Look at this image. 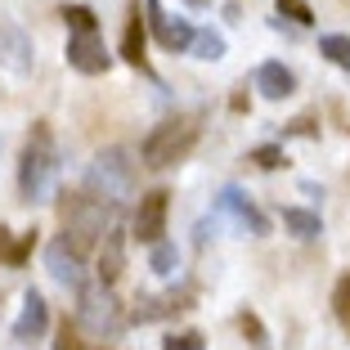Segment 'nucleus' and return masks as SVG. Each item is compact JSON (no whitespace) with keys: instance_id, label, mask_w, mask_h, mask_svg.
Instances as JSON below:
<instances>
[{"instance_id":"1","label":"nucleus","mask_w":350,"mask_h":350,"mask_svg":"<svg viewBox=\"0 0 350 350\" xmlns=\"http://www.w3.org/2000/svg\"><path fill=\"white\" fill-rule=\"evenodd\" d=\"M59 216H63V243L72 247L77 260H85L94 247H99V238L108 234V211H103L99 198L90 193H63L59 202Z\"/></svg>"},{"instance_id":"2","label":"nucleus","mask_w":350,"mask_h":350,"mask_svg":"<svg viewBox=\"0 0 350 350\" xmlns=\"http://www.w3.org/2000/svg\"><path fill=\"white\" fill-rule=\"evenodd\" d=\"M54 175H59L54 131H50V122H36V126H31L27 148H23V162H18V189H23V198H27V202H50Z\"/></svg>"},{"instance_id":"3","label":"nucleus","mask_w":350,"mask_h":350,"mask_svg":"<svg viewBox=\"0 0 350 350\" xmlns=\"http://www.w3.org/2000/svg\"><path fill=\"white\" fill-rule=\"evenodd\" d=\"M193 144H198V117L193 113H175V117H166L162 126H153V131H148L139 157H144V166L162 171V166L185 162V157L193 153Z\"/></svg>"},{"instance_id":"4","label":"nucleus","mask_w":350,"mask_h":350,"mask_svg":"<svg viewBox=\"0 0 350 350\" xmlns=\"http://www.w3.org/2000/svg\"><path fill=\"white\" fill-rule=\"evenodd\" d=\"M131 175H135V162H131L126 148H103L90 162V171H85V185L99 193V202L103 198H108V202H122V198L131 193Z\"/></svg>"},{"instance_id":"5","label":"nucleus","mask_w":350,"mask_h":350,"mask_svg":"<svg viewBox=\"0 0 350 350\" xmlns=\"http://www.w3.org/2000/svg\"><path fill=\"white\" fill-rule=\"evenodd\" d=\"M81 323L90 332H99V337H117V332H122V306H117L113 292L108 288L81 292Z\"/></svg>"},{"instance_id":"6","label":"nucleus","mask_w":350,"mask_h":350,"mask_svg":"<svg viewBox=\"0 0 350 350\" xmlns=\"http://www.w3.org/2000/svg\"><path fill=\"white\" fill-rule=\"evenodd\" d=\"M166 211H171V193H166V189L144 193V198H139V211H135V238L157 247L162 234H166Z\"/></svg>"},{"instance_id":"7","label":"nucleus","mask_w":350,"mask_h":350,"mask_svg":"<svg viewBox=\"0 0 350 350\" xmlns=\"http://www.w3.org/2000/svg\"><path fill=\"white\" fill-rule=\"evenodd\" d=\"M68 63L85 77H99V72H108L113 59H108V45H103L99 31H85V36H68Z\"/></svg>"},{"instance_id":"8","label":"nucleus","mask_w":350,"mask_h":350,"mask_svg":"<svg viewBox=\"0 0 350 350\" xmlns=\"http://www.w3.org/2000/svg\"><path fill=\"white\" fill-rule=\"evenodd\" d=\"M0 63L18 77L31 72V63H36V45H31V36L18 23H0Z\"/></svg>"},{"instance_id":"9","label":"nucleus","mask_w":350,"mask_h":350,"mask_svg":"<svg viewBox=\"0 0 350 350\" xmlns=\"http://www.w3.org/2000/svg\"><path fill=\"white\" fill-rule=\"evenodd\" d=\"M148 23H153V36H157V45H162V50L180 54V50H189V45H193V27H189L185 18H171L157 0H148Z\"/></svg>"},{"instance_id":"10","label":"nucleus","mask_w":350,"mask_h":350,"mask_svg":"<svg viewBox=\"0 0 350 350\" xmlns=\"http://www.w3.org/2000/svg\"><path fill=\"white\" fill-rule=\"evenodd\" d=\"M216 211H220V216H234V220H238V229H252L256 238H260V234H269V220L247 202V193H243V189H225V193L216 198Z\"/></svg>"},{"instance_id":"11","label":"nucleus","mask_w":350,"mask_h":350,"mask_svg":"<svg viewBox=\"0 0 350 350\" xmlns=\"http://www.w3.org/2000/svg\"><path fill=\"white\" fill-rule=\"evenodd\" d=\"M45 328H50V306H45L41 292H27L23 297V314L14 323V341H36Z\"/></svg>"},{"instance_id":"12","label":"nucleus","mask_w":350,"mask_h":350,"mask_svg":"<svg viewBox=\"0 0 350 350\" xmlns=\"http://www.w3.org/2000/svg\"><path fill=\"white\" fill-rule=\"evenodd\" d=\"M122 269H126V234L122 229H108L103 243H99V269H94V274H99L103 288H113Z\"/></svg>"},{"instance_id":"13","label":"nucleus","mask_w":350,"mask_h":350,"mask_svg":"<svg viewBox=\"0 0 350 350\" xmlns=\"http://www.w3.org/2000/svg\"><path fill=\"white\" fill-rule=\"evenodd\" d=\"M45 265H50L54 283H63V288H81V260L72 256V247H68L63 238L45 247Z\"/></svg>"},{"instance_id":"14","label":"nucleus","mask_w":350,"mask_h":350,"mask_svg":"<svg viewBox=\"0 0 350 350\" xmlns=\"http://www.w3.org/2000/svg\"><path fill=\"white\" fill-rule=\"evenodd\" d=\"M256 90L265 94V99H288V94L297 90V77H292L283 63H260L256 68Z\"/></svg>"},{"instance_id":"15","label":"nucleus","mask_w":350,"mask_h":350,"mask_svg":"<svg viewBox=\"0 0 350 350\" xmlns=\"http://www.w3.org/2000/svg\"><path fill=\"white\" fill-rule=\"evenodd\" d=\"M283 225H288L297 238H306V243L323 234V220L314 216V211H306V206H283Z\"/></svg>"},{"instance_id":"16","label":"nucleus","mask_w":350,"mask_h":350,"mask_svg":"<svg viewBox=\"0 0 350 350\" xmlns=\"http://www.w3.org/2000/svg\"><path fill=\"white\" fill-rule=\"evenodd\" d=\"M31 247H36V229H27L18 243H14L10 229H0V260H5V265H23V260L31 256Z\"/></svg>"},{"instance_id":"17","label":"nucleus","mask_w":350,"mask_h":350,"mask_svg":"<svg viewBox=\"0 0 350 350\" xmlns=\"http://www.w3.org/2000/svg\"><path fill=\"white\" fill-rule=\"evenodd\" d=\"M122 54L126 63H144V27H139V14H131V23H126V36H122Z\"/></svg>"},{"instance_id":"18","label":"nucleus","mask_w":350,"mask_h":350,"mask_svg":"<svg viewBox=\"0 0 350 350\" xmlns=\"http://www.w3.org/2000/svg\"><path fill=\"white\" fill-rule=\"evenodd\" d=\"M319 54H328V63H337V68H350V36H319Z\"/></svg>"},{"instance_id":"19","label":"nucleus","mask_w":350,"mask_h":350,"mask_svg":"<svg viewBox=\"0 0 350 350\" xmlns=\"http://www.w3.org/2000/svg\"><path fill=\"white\" fill-rule=\"evenodd\" d=\"M193 50H198V59H225V36L220 31H193Z\"/></svg>"},{"instance_id":"20","label":"nucleus","mask_w":350,"mask_h":350,"mask_svg":"<svg viewBox=\"0 0 350 350\" xmlns=\"http://www.w3.org/2000/svg\"><path fill=\"white\" fill-rule=\"evenodd\" d=\"M63 18H68L72 36H85V31H99V18H94V10H85V5H68V10H63Z\"/></svg>"},{"instance_id":"21","label":"nucleus","mask_w":350,"mask_h":350,"mask_svg":"<svg viewBox=\"0 0 350 350\" xmlns=\"http://www.w3.org/2000/svg\"><path fill=\"white\" fill-rule=\"evenodd\" d=\"M238 328H243V337H247L256 350H269V332H265V323H260L252 310H243V314H238Z\"/></svg>"},{"instance_id":"22","label":"nucleus","mask_w":350,"mask_h":350,"mask_svg":"<svg viewBox=\"0 0 350 350\" xmlns=\"http://www.w3.org/2000/svg\"><path fill=\"white\" fill-rule=\"evenodd\" d=\"M278 14H283V18H292V23H301V27H310V23H314V10H310L306 0H278Z\"/></svg>"},{"instance_id":"23","label":"nucleus","mask_w":350,"mask_h":350,"mask_svg":"<svg viewBox=\"0 0 350 350\" xmlns=\"http://www.w3.org/2000/svg\"><path fill=\"white\" fill-rule=\"evenodd\" d=\"M247 162H256L260 171H274V166H283V148H278V144H260V148L247 153Z\"/></svg>"},{"instance_id":"24","label":"nucleus","mask_w":350,"mask_h":350,"mask_svg":"<svg viewBox=\"0 0 350 350\" xmlns=\"http://www.w3.org/2000/svg\"><path fill=\"white\" fill-rule=\"evenodd\" d=\"M332 306H337V319L350 328V269L337 278V292H332Z\"/></svg>"},{"instance_id":"25","label":"nucleus","mask_w":350,"mask_h":350,"mask_svg":"<svg viewBox=\"0 0 350 350\" xmlns=\"http://www.w3.org/2000/svg\"><path fill=\"white\" fill-rule=\"evenodd\" d=\"M175 260H180V256H175V243H157V247H153V260H148V265H153V274H171Z\"/></svg>"},{"instance_id":"26","label":"nucleus","mask_w":350,"mask_h":350,"mask_svg":"<svg viewBox=\"0 0 350 350\" xmlns=\"http://www.w3.org/2000/svg\"><path fill=\"white\" fill-rule=\"evenodd\" d=\"M162 350H206V346H202V332H171Z\"/></svg>"},{"instance_id":"27","label":"nucleus","mask_w":350,"mask_h":350,"mask_svg":"<svg viewBox=\"0 0 350 350\" xmlns=\"http://www.w3.org/2000/svg\"><path fill=\"white\" fill-rule=\"evenodd\" d=\"M54 350H81V332H77V323H63V328H59Z\"/></svg>"},{"instance_id":"28","label":"nucleus","mask_w":350,"mask_h":350,"mask_svg":"<svg viewBox=\"0 0 350 350\" xmlns=\"http://www.w3.org/2000/svg\"><path fill=\"white\" fill-rule=\"evenodd\" d=\"M288 135H319V126H314V117H297V122H288Z\"/></svg>"},{"instance_id":"29","label":"nucleus","mask_w":350,"mask_h":350,"mask_svg":"<svg viewBox=\"0 0 350 350\" xmlns=\"http://www.w3.org/2000/svg\"><path fill=\"white\" fill-rule=\"evenodd\" d=\"M229 108H234V113H247V94L238 90V94H234V99H229Z\"/></svg>"},{"instance_id":"30","label":"nucleus","mask_w":350,"mask_h":350,"mask_svg":"<svg viewBox=\"0 0 350 350\" xmlns=\"http://www.w3.org/2000/svg\"><path fill=\"white\" fill-rule=\"evenodd\" d=\"M189 5H202V0H189Z\"/></svg>"}]
</instances>
